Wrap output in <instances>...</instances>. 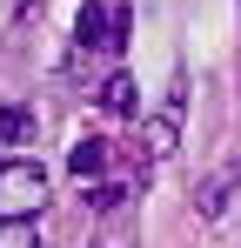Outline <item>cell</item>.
I'll return each mask as SVG.
<instances>
[{"mask_svg": "<svg viewBox=\"0 0 241 248\" xmlns=\"http://www.w3.org/2000/svg\"><path fill=\"white\" fill-rule=\"evenodd\" d=\"M181 141V94H167V108L141 121V161H167Z\"/></svg>", "mask_w": 241, "mask_h": 248, "instance_id": "cell-2", "label": "cell"}, {"mask_svg": "<svg viewBox=\"0 0 241 248\" xmlns=\"http://www.w3.org/2000/svg\"><path fill=\"white\" fill-rule=\"evenodd\" d=\"M107 161H114V141H101V134H80L74 148H67V174L74 181H101Z\"/></svg>", "mask_w": 241, "mask_h": 248, "instance_id": "cell-3", "label": "cell"}, {"mask_svg": "<svg viewBox=\"0 0 241 248\" xmlns=\"http://www.w3.org/2000/svg\"><path fill=\"white\" fill-rule=\"evenodd\" d=\"M34 108H27V101H7V108H0V148H34Z\"/></svg>", "mask_w": 241, "mask_h": 248, "instance_id": "cell-7", "label": "cell"}, {"mask_svg": "<svg viewBox=\"0 0 241 248\" xmlns=\"http://www.w3.org/2000/svg\"><path fill=\"white\" fill-rule=\"evenodd\" d=\"M235 188H241V168H221V174H208V181L195 188L201 221H221V215H228V202H235Z\"/></svg>", "mask_w": 241, "mask_h": 248, "instance_id": "cell-4", "label": "cell"}, {"mask_svg": "<svg viewBox=\"0 0 241 248\" xmlns=\"http://www.w3.org/2000/svg\"><path fill=\"white\" fill-rule=\"evenodd\" d=\"M94 101H101V114H114V121H127V114H141V87H134V74H107Z\"/></svg>", "mask_w": 241, "mask_h": 248, "instance_id": "cell-6", "label": "cell"}, {"mask_svg": "<svg viewBox=\"0 0 241 248\" xmlns=\"http://www.w3.org/2000/svg\"><path fill=\"white\" fill-rule=\"evenodd\" d=\"M47 188H54V181H47L40 161H20V155L0 161V215H7V221H34L40 208H47Z\"/></svg>", "mask_w": 241, "mask_h": 248, "instance_id": "cell-1", "label": "cell"}, {"mask_svg": "<svg viewBox=\"0 0 241 248\" xmlns=\"http://www.w3.org/2000/svg\"><path fill=\"white\" fill-rule=\"evenodd\" d=\"M120 202H127V181H101V188H87V208H94V215H114Z\"/></svg>", "mask_w": 241, "mask_h": 248, "instance_id": "cell-8", "label": "cell"}, {"mask_svg": "<svg viewBox=\"0 0 241 248\" xmlns=\"http://www.w3.org/2000/svg\"><path fill=\"white\" fill-rule=\"evenodd\" d=\"M74 47H80V54H94V47H114V14L87 0V7L74 14Z\"/></svg>", "mask_w": 241, "mask_h": 248, "instance_id": "cell-5", "label": "cell"}, {"mask_svg": "<svg viewBox=\"0 0 241 248\" xmlns=\"http://www.w3.org/2000/svg\"><path fill=\"white\" fill-rule=\"evenodd\" d=\"M0 248H40L34 221H0Z\"/></svg>", "mask_w": 241, "mask_h": 248, "instance_id": "cell-9", "label": "cell"}]
</instances>
